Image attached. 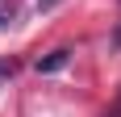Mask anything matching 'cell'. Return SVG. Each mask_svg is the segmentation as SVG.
Wrapping results in <instances>:
<instances>
[{"label": "cell", "mask_w": 121, "mask_h": 117, "mask_svg": "<svg viewBox=\"0 0 121 117\" xmlns=\"http://www.w3.org/2000/svg\"><path fill=\"white\" fill-rule=\"evenodd\" d=\"M109 46H113V50H121V25L113 29V38H109Z\"/></svg>", "instance_id": "cell-5"}, {"label": "cell", "mask_w": 121, "mask_h": 117, "mask_svg": "<svg viewBox=\"0 0 121 117\" xmlns=\"http://www.w3.org/2000/svg\"><path fill=\"white\" fill-rule=\"evenodd\" d=\"M13 17H17V9H13V0H9V4H0V25H9Z\"/></svg>", "instance_id": "cell-2"}, {"label": "cell", "mask_w": 121, "mask_h": 117, "mask_svg": "<svg viewBox=\"0 0 121 117\" xmlns=\"http://www.w3.org/2000/svg\"><path fill=\"white\" fill-rule=\"evenodd\" d=\"M104 117H121V92H117V100L109 105V113H104Z\"/></svg>", "instance_id": "cell-4"}, {"label": "cell", "mask_w": 121, "mask_h": 117, "mask_svg": "<svg viewBox=\"0 0 121 117\" xmlns=\"http://www.w3.org/2000/svg\"><path fill=\"white\" fill-rule=\"evenodd\" d=\"M67 63H71V50L59 46V50H50L46 58H38V71H42V75H54V71H63Z\"/></svg>", "instance_id": "cell-1"}, {"label": "cell", "mask_w": 121, "mask_h": 117, "mask_svg": "<svg viewBox=\"0 0 121 117\" xmlns=\"http://www.w3.org/2000/svg\"><path fill=\"white\" fill-rule=\"evenodd\" d=\"M13 75V63H4V58H0V88H4V80H9Z\"/></svg>", "instance_id": "cell-3"}]
</instances>
